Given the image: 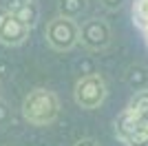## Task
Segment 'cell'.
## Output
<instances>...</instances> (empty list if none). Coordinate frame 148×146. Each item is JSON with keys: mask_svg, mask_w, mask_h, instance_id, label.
<instances>
[{"mask_svg": "<svg viewBox=\"0 0 148 146\" xmlns=\"http://www.w3.org/2000/svg\"><path fill=\"white\" fill-rule=\"evenodd\" d=\"M115 137L124 146H148V89L137 91L115 117Z\"/></svg>", "mask_w": 148, "mask_h": 146, "instance_id": "1", "label": "cell"}, {"mask_svg": "<svg viewBox=\"0 0 148 146\" xmlns=\"http://www.w3.org/2000/svg\"><path fill=\"white\" fill-rule=\"evenodd\" d=\"M60 115V100L49 89H33L22 100V117L33 126H47Z\"/></svg>", "mask_w": 148, "mask_h": 146, "instance_id": "2", "label": "cell"}, {"mask_svg": "<svg viewBox=\"0 0 148 146\" xmlns=\"http://www.w3.org/2000/svg\"><path fill=\"white\" fill-rule=\"evenodd\" d=\"M106 95H108V86H106V80L99 75V73H86L82 75L77 82H75V89H73V97H75V104L80 109H86V111H95L104 104Z\"/></svg>", "mask_w": 148, "mask_h": 146, "instance_id": "3", "label": "cell"}, {"mask_svg": "<svg viewBox=\"0 0 148 146\" xmlns=\"http://www.w3.org/2000/svg\"><path fill=\"white\" fill-rule=\"evenodd\" d=\"M44 38L53 51H71L75 44H80V24L75 20L56 16L47 22Z\"/></svg>", "mask_w": 148, "mask_h": 146, "instance_id": "4", "label": "cell"}, {"mask_svg": "<svg viewBox=\"0 0 148 146\" xmlns=\"http://www.w3.org/2000/svg\"><path fill=\"white\" fill-rule=\"evenodd\" d=\"M113 31L111 24L102 18H88L80 24V42L88 51H102L111 44Z\"/></svg>", "mask_w": 148, "mask_h": 146, "instance_id": "5", "label": "cell"}, {"mask_svg": "<svg viewBox=\"0 0 148 146\" xmlns=\"http://www.w3.org/2000/svg\"><path fill=\"white\" fill-rule=\"evenodd\" d=\"M29 31L31 29L18 16L7 13V18L0 24V44H5V47H20L29 38Z\"/></svg>", "mask_w": 148, "mask_h": 146, "instance_id": "6", "label": "cell"}, {"mask_svg": "<svg viewBox=\"0 0 148 146\" xmlns=\"http://www.w3.org/2000/svg\"><path fill=\"white\" fill-rule=\"evenodd\" d=\"M130 18H133V27L137 29L139 38L148 49V0H133L130 2Z\"/></svg>", "mask_w": 148, "mask_h": 146, "instance_id": "7", "label": "cell"}, {"mask_svg": "<svg viewBox=\"0 0 148 146\" xmlns=\"http://www.w3.org/2000/svg\"><path fill=\"white\" fill-rule=\"evenodd\" d=\"M124 80H126L128 89H133L135 93L144 91V89H148V69L144 64H130L124 73Z\"/></svg>", "mask_w": 148, "mask_h": 146, "instance_id": "8", "label": "cell"}, {"mask_svg": "<svg viewBox=\"0 0 148 146\" xmlns=\"http://www.w3.org/2000/svg\"><path fill=\"white\" fill-rule=\"evenodd\" d=\"M86 11V0H58V16L77 20Z\"/></svg>", "mask_w": 148, "mask_h": 146, "instance_id": "9", "label": "cell"}, {"mask_svg": "<svg viewBox=\"0 0 148 146\" xmlns=\"http://www.w3.org/2000/svg\"><path fill=\"white\" fill-rule=\"evenodd\" d=\"M13 16H18V18L22 20L29 29H33V27L38 24V20H40V7H38L36 0H31V2H27L22 9H18Z\"/></svg>", "mask_w": 148, "mask_h": 146, "instance_id": "10", "label": "cell"}, {"mask_svg": "<svg viewBox=\"0 0 148 146\" xmlns=\"http://www.w3.org/2000/svg\"><path fill=\"white\" fill-rule=\"evenodd\" d=\"M11 122V109H9V104L0 97V126H7Z\"/></svg>", "mask_w": 148, "mask_h": 146, "instance_id": "11", "label": "cell"}, {"mask_svg": "<svg viewBox=\"0 0 148 146\" xmlns=\"http://www.w3.org/2000/svg\"><path fill=\"white\" fill-rule=\"evenodd\" d=\"M124 2L126 0H99V5L104 7L106 11H117V9H122Z\"/></svg>", "mask_w": 148, "mask_h": 146, "instance_id": "12", "label": "cell"}, {"mask_svg": "<svg viewBox=\"0 0 148 146\" xmlns=\"http://www.w3.org/2000/svg\"><path fill=\"white\" fill-rule=\"evenodd\" d=\"M75 146H99V144H97L95 140H93V137H84V140L75 142Z\"/></svg>", "mask_w": 148, "mask_h": 146, "instance_id": "13", "label": "cell"}, {"mask_svg": "<svg viewBox=\"0 0 148 146\" xmlns=\"http://www.w3.org/2000/svg\"><path fill=\"white\" fill-rule=\"evenodd\" d=\"M7 13H9V11H7V7H0V24H2V20L7 18Z\"/></svg>", "mask_w": 148, "mask_h": 146, "instance_id": "14", "label": "cell"}, {"mask_svg": "<svg viewBox=\"0 0 148 146\" xmlns=\"http://www.w3.org/2000/svg\"><path fill=\"white\" fill-rule=\"evenodd\" d=\"M0 95H2V86H0Z\"/></svg>", "mask_w": 148, "mask_h": 146, "instance_id": "15", "label": "cell"}]
</instances>
